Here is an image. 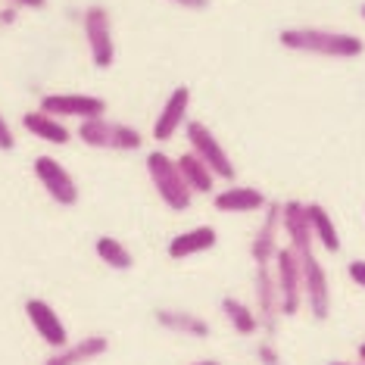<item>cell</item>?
<instances>
[{
  "label": "cell",
  "mask_w": 365,
  "mask_h": 365,
  "mask_svg": "<svg viewBox=\"0 0 365 365\" xmlns=\"http://www.w3.org/2000/svg\"><path fill=\"white\" fill-rule=\"evenodd\" d=\"M278 41L287 51L331 56V60H353V56H359L365 51L362 38L346 35V31H328V29H284Z\"/></svg>",
  "instance_id": "obj_1"
},
{
  "label": "cell",
  "mask_w": 365,
  "mask_h": 365,
  "mask_svg": "<svg viewBox=\"0 0 365 365\" xmlns=\"http://www.w3.org/2000/svg\"><path fill=\"white\" fill-rule=\"evenodd\" d=\"M144 165H147V175H150V181H153V190L160 194V200L169 206V210L185 212L190 206V200H194V194H190L187 181L181 178L178 163L172 160L169 153L153 150L150 156H147Z\"/></svg>",
  "instance_id": "obj_2"
},
{
  "label": "cell",
  "mask_w": 365,
  "mask_h": 365,
  "mask_svg": "<svg viewBox=\"0 0 365 365\" xmlns=\"http://www.w3.org/2000/svg\"><path fill=\"white\" fill-rule=\"evenodd\" d=\"M78 140L94 150H140L144 138L138 128L125 125V122H113V119H88L78 125Z\"/></svg>",
  "instance_id": "obj_3"
},
{
  "label": "cell",
  "mask_w": 365,
  "mask_h": 365,
  "mask_svg": "<svg viewBox=\"0 0 365 365\" xmlns=\"http://www.w3.org/2000/svg\"><path fill=\"white\" fill-rule=\"evenodd\" d=\"M185 135H187V144H190V153L200 156V160L210 165V172L215 178H225V181H235V165H231L225 147L222 140L212 135L203 122H187L185 125Z\"/></svg>",
  "instance_id": "obj_4"
},
{
  "label": "cell",
  "mask_w": 365,
  "mask_h": 365,
  "mask_svg": "<svg viewBox=\"0 0 365 365\" xmlns=\"http://www.w3.org/2000/svg\"><path fill=\"white\" fill-rule=\"evenodd\" d=\"M275 281H278V297H281V315H297L306 303L303 297V272L300 259L290 247H281L275 256Z\"/></svg>",
  "instance_id": "obj_5"
},
{
  "label": "cell",
  "mask_w": 365,
  "mask_h": 365,
  "mask_svg": "<svg viewBox=\"0 0 365 365\" xmlns=\"http://www.w3.org/2000/svg\"><path fill=\"white\" fill-rule=\"evenodd\" d=\"M300 259V272H303V297L309 306L315 322H325L331 315V287H328V275L322 269V262L315 259V253H297Z\"/></svg>",
  "instance_id": "obj_6"
},
{
  "label": "cell",
  "mask_w": 365,
  "mask_h": 365,
  "mask_svg": "<svg viewBox=\"0 0 365 365\" xmlns=\"http://www.w3.org/2000/svg\"><path fill=\"white\" fill-rule=\"evenodd\" d=\"M85 22V38H88V51L97 69H110L115 63V44H113V26H110V13L103 6H91L81 16Z\"/></svg>",
  "instance_id": "obj_7"
},
{
  "label": "cell",
  "mask_w": 365,
  "mask_h": 365,
  "mask_svg": "<svg viewBox=\"0 0 365 365\" xmlns=\"http://www.w3.org/2000/svg\"><path fill=\"white\" fill-rule=\"evenodd\" d=\"M38 110L56 115V119H101L106 115V101L94 94H44Z\"/></svg>",
  "instance_id": "obj_8"
},
{
  "label": "cell",
  "mask_w": 365,
  "mask_h": 365,
  "mask_svg": "<svg viewBox=\"0 0 365 365\" xmlns=\"http://www.w3.org/2000/svg\"><path fill=\"white\" fill-rule=\"evenodd\" d=\"M35 175L44 185V190L53 197V203L60 206H76L78 203V185L76 178L66 172L63 163H56L53 156H38L35 160Z\"/></svg>",
  "instance_id": "obj_9"
},
{
  "label": "cell",
  "mask_w": 365,
  "mask_h": 365,
  "mask_svg": "<svg viewBox=\"0 0 365 365\" xmlns=\"http://www.w3.org/2000/svg\"><path fill=\"white\" fill-rule=\"evenodd\" d=\"M253 290H256V315H259V325L265 328V334H275L278 315H281V297H278V281L272 265H256V278H253Z\"/></svg>",
  "instance_id": "obj_10"
},
{
  "label": "cell",
  "mask_w": 365,
  "mask_h": 365,
  "mask_svg": "<svg viewBox=\"0 0 365 365\" xmlns=\"http://www.w3.org/2000/svg\"><path fill=\"white\" fill-rule=\"evenodd\" d=\"M26 315H29L31 328H35V334L44 340L51 350H63V346L69 344V331H66V325L60 322V315H56V309L51 303L29 300L26 303Z\"/></svg>",
  "instance_id": "obj_11"
},
{
  "label": "cell",
  "mask_w": 365,
  "mask_h": 365,
  "mask_svg": "<svg viewBox=\"0 0 365 365\" xmlns=\"http://www.w3.org/2000/svg\"><path fill=\"white\" fill-rule=\"evenodd\" d=\"M281 228L287 231L290 250L294 253H309L312 250L315 235H312V225H309V210H306V203H300V200L281 203Z\"/></svg>",
  "instance_id": "obj_12"
},
{
  "label": "cell",
  "mask_w": 365,
  "mask_h": 365,
  "mask_svg": "<svg viewBox=\"0 0 365 365\" xmlns=\"http://www.w3.org/2000/svg\"><path fill=\"white\" fill-rule=\"evenodd\" d=\"M187 106H190V88L178 85L169 94V101L163 103L160 115L153 122V140H172L178 135V128L187 122Z\"/></svg>",
  "instance_id": "obj_13"
},
{
  "label": "cell",
  "mask_w": 365,
  "mask_h": 365,
  "mask_svg": "<svg viewBox=\"0 0 365 365\" xmlns=\"http://www.w3.org/2000/svg\"><path fill=\"white\" fill-rule=\"evenodd\" d=\"M106 350H110V340L103 334H91L81 340H69L63 350H53L44 359V365H88V362L101 359Z\"/></svg>",
  "instance_id": "obj_14"
},
{
  "label": "cell",
  "mask_w": 365,
  "mask_h": 365,
  "mask_svg": "<svg viewBox=\"0 0 365 365\" xmlns=\"http://www.w3.org/2000/svg\"><path fill=\"white\" fill-rule=\"evenodd\" d=\"M278 225H281V203L269 200V206H265V219H262V225H259V231H256V237H253V247H250L256 265H272L275 262V256L281 250L278 247Z\"/></svg>",
  "instance_id": "obj_15"
},
{
  "label": "cell",
  "mask_w": 365,
  "mask_h": 365,
  "mask_svg": "<svg viewBox=\"0 0 365 365\" xmlns=\"http://www.w3.org/2000/svg\"><path fill=\"white\" fill-rule=\"evenodd\" d=\"M212 206L219 212H256V210H265L269 200L259 187H250V185H231L225 190H215L212 194Z\"/></svg>",
  "instance_id": "obj_16"
},
{
  "label": "cell",
  "mask_w": 365,
  "mask_h": 365,
  "mask_svg": "<svg viewBox=\"0 0 365 365\" xmlns=\"http://www.w3.org/2000/svg\"><path fill=\"white\" fill-rule=\"evenodd\" d=\"M219 244V231L212 225H200V228H190V231H181L169 240V256L172 259H187V256H197V253H206Z\"/></svg>",
  "instance_id": "obj_17"
},
{
  "label": "cell",
  "mask_w": 365,
  "mask_h": 365,
  "mask_svg": "<svg viewBox=\"0 0 365 365\" xmlns=\"http://www.w3.org/2000/svg\"><path fill=\"white\" fill-rule=\"evenodd\" d=\"M22 128H26L29 135L47 140V144H56V147H63L72 140V131L63 125V119H56V115L44 113V110H31V113L22 115Z\"/></svg>",
  "instance_id": "obj_18"
},
{
  "label": "cell",
  "mask_w": 365,
  "mask_h": 365,
  "mask_svg": "<svg viewBox=\"0 0 365 365\" xmlns=\"http://www.w3.org/2000/svg\"><path fill=\"white\" fill-rule=\"evenodd\" d=\"M175 163H178L181 178L187 181L190 194H215V175L210 172V165H206L200 156H194V153H181Z\"/></svg>",
  "instance_id": "obj_19"
},
{
  "label": "cell",
  "mask_w": 365,
  "mask_h": 365,
  "mask_svg": "<svg viewBox=\"0 0 365 365\" xmlns=\"http://www.w3.org/2000/svg\"><path fill=\"white\" fill-rule=\"evenodd\" d=\"M156 322L165 331H175V334H187V337H210V325L200 315L190 312H178V309H156Z\"/></svg>",
  "instance_id": "obj_20"
},
{
  "label": "cell",
  "mask_w": 365,
  "mask_h": 365,
  "mask_svg": "<svg viewBox=\"0 0 365 365\" xmlns=\"http://www.w3.org/2000/svg\"><path fill=\"white\" fill-rule=\"evenodd\" d=\"M306 210H309V225H312L315 240H319L328 253H340V235H337V225L328 215V210L322 203H306Z\"/></svg>",
  "instance_id": "obj_21"
},
{
  "label": "cell",
  "mask_w": 365,
  "mask_h": 365,
  "mask_svg": "<svg viewBox=\"0 0 365 365\" xmlns=\"http://www.w3.org/2000/svg\"><path fill=\"white\" fill-rule=\"evenodd\" d=\"M222 312H225L228 325L235 328L240 337H253L256 331L262 328L259 325V315H256L244 300H237V297H225V300H222Z\"/></svg>",
  "instance_id": "obj_22"
},
{
  "label": "cell",
  "mask_w": 365,
  "mask_h": 365,
  "mask_svg": "<svg viewBox=\"0 0 365 365\" xmlns=\"http://www.w3.org/2000/svg\"><path fill=\"white\" fill-rule=\"evenodd\" d=\"M94 250H97V256L103 259V265H110V269H115V272H125V269H131V265H135V256L128 253V247L122 244V240L110 237V235L97 237V240H94Z\"/></svg>",
  "instance_id": "obj_23"
},
{
  "label": "cell",
  "mask_w": 365,
  "mask_h": 365,
  "mask_svg": "<svg viewBox=\"0 0 365 365\" xmlns=\"http://www.w3.org/2000/svg\"><path fill=\"white\" fill-rule=\"evenodd\" d=\"M16 147V138H13V128H10V122L0 115V150H13Z\"/></svg>",
  "instance_id": "obj_24"
},
{
  "label": "cell",
  "mask_w": 365,
  "mask_h": 365,
  "mask_svg": "<svg viewBox=\"0 0 365 365\" xmlns=\"http://www.w3.org/2000/svg\"><path fill=\"white\" fill-rule=\"evenodd\" d=\"M346 272H350L353 284H359V287H365V259H353L350 265H346Z\"/></svg>",
  "instance_id": "obj_25"
},
{
  "label": "cell",
  "mask_w": 365,
  "mask_h": 365,
  "mask_svg": "<svg viewBox=\"0 0 365 365\" xmlns=\"http://www.w3.org/2000/svg\"><path fill=\"white\" fill-rule=\"evenodd\" d=\"M256 353H259V359H262V365H281V359H278V353H275V350H272V344H269V340H265V344H259V350H256Z\"/></svg>",
  "instance_id": "obj_26"
},
{
  "label": "cell",
  "mask_w": 365,
  "mask_h": 365,
  "mask_svg": "<svg viewBox=\"0 0 365 365\" xmlns=\"http://www.w3.org/2000/svg\"><path fill=\"white\" fill-rule=\"evenodd\" d=\"M13 6H29V10H44L47 0H10Z\"/></svg>",
  "instance_id": "obj_27"
},
{
  "label": "cell",
  "mask_w": 365,
  "mask_h": 365,
  "mask_svg": "<svg viewBox=\"0 0 365 365\" xmlns=\"http://www.w3.org/2000/svg\"><path fill=\"white\" fill-rule=\"evenodd\" d=\"M172 4L187 6V10H206V4H210V0H172Z\"/></svg>",
  "instance_id": "obj_28"
},
{
  "label": "cell",
  "mask_w": 365,
  "mask_h": 365,
  "mask_svg": "<svg viewBox=\"0 0 365 365\" xmlns=\"http://www.w3.org/2000/svg\"><path fill=\"white\" fill-rule=\"evenodd\" d=\"M190 365H219L215 359H200V362H190Z\"/></svg>",
  "instance_id": "obj_29"
},
{
  "label": "cell",
  "mask_w": 365,
  "mask_h": 365,
  "mask_svg": "<svg viewBox=\"0 0 365 365\" xmlns=\"http://www.w3.org/2000/svg\"><path fill=\"white\" fill-rule=\"evenodd\" d=\"M359 362H365V344H359Z\"/></svg>",
  "instance_id": "obj_30"
},
{
  "label": "cell",
  "mask_w": 365,
  "mask_h": 365,
  "mask_svg": "<svg viewBox=\"0 0 365 365\" xmlns=\"http://www.w3.org/2000/svg\"><path fill=\"white\" fill-rule=\"evenodd\" d=\"M328 365H365V362H328Z\"/></svg>",
  "instance_id": "obj_31"
},
{
  "label": "cell",
  "mask_w": 365,
  "mask_h": 365,
  "mask_svg": "<svg viewBox=\"0 0 365 365\" xmlns=\"http://www.w3.org/2000/svg\"><path fill=\"white\" fill-rule=\"evenodd\" d=\"M362 19H365V6H362Z\"/></svg>",
  "instance_id": "obj_32"
}]
</instances>
